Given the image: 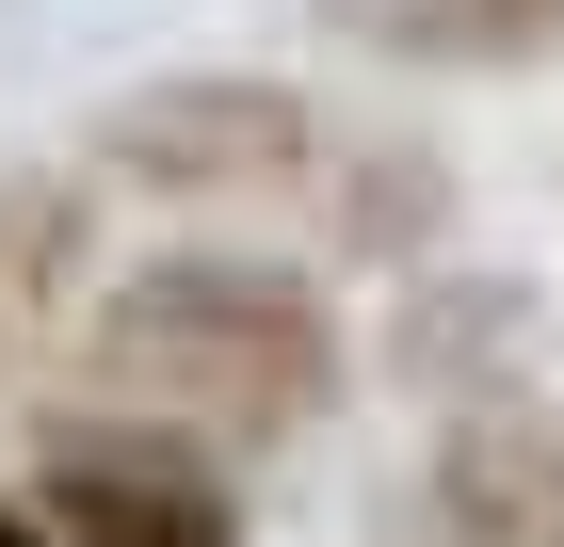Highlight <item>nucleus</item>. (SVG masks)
<instances>
[{"label":"nucleus","mask_w":564,"mask_h":547,"mask_svg":"<svg viewBox=\"0 0 564 547\" xmlns=\"http://www.w3.org/2000/svg\"><path fill=\"white\" fill-rule=\"evenodd\" d=\"M82 162L113 194H162V210H242V194H323L339 129L259 65H177V81H130L82 129Z\"/></svg>","instance_id":"nucleus-3"},{"label":"nucleus","mask_w":564,"mask_h":547,"mask_svg":"<svg viewBox=\"0 0 564 547\" xmlns=\"http://www.w3.org/2000/svg\"><path fill=\"white\" fill-rule=\"evenodd\" d=\"M371 65H435V81H532L564 65V0H323Z\"/></svg>","instance_id":"nucleus-6"},{"label":"nucleus","mask_w":564,"mask_h":547,"mask_svg":"<svg viewBox=\"0 0 564 547\" xmlns=\"http://www.w3.org/2000/svg\"><path fill=\"white\" fill-rule=\"evenodd\" d=\"M97 306V177H48V162H0V386L65 354Z\"/></svg>","instance_id":"nucleus-5"},{"label":"nucleus","mask_w":564,"mask_h":547,"mask_svg":"<svg viewBox=\"0 0 564 547\" xmlns=\"http://www.w3.org/2000/svg\"><path fill=\"white\" fill-rule=\"evenodd\" d=\"M435 547H564V419L549 403H452L420 451Z\"/></svg>","instance_id":"nucleus-4"},{"label":"nucleus","mask_w":564,"mask_h":547,"mask_svg":"<svg viewBox=\"0 0 564 547\" xmlns=\"http://www.w3.org/2000/svg\"><path fill=\"white\" fill-rule=\"evenodd\" d=\"M0 547H242V483L130 403H65L0 451Z\"/></svg>","instance_id":"nucleus-2"},{"label":"nucleus","mask_w":564,"mask_h":547,"mask_svg":"<svg viewBox=\"0 0 564 547\" xmlns=\"http://www.w3.org/2000/svg\"><path fill=\"white\" fill-rule=\"evenodd\" d=\"M82 403H130V419L194 435V451H291V435L339 419L355 386V338H339V291L306 258H259V242H162L130 274H97L82 306Z\"/></svg>","instance_id":"nucleus-1"}]
</instances>
